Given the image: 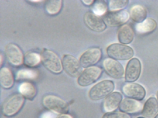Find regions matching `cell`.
<instances>
[{
	"label": "cell",
	"instance_id": "4fadbf2b",
	"mask_svg": "<svg viewBox=\"0 0 158 118\" xmlns=\"http://www.w3.org/2000/svg\"><path fill=\"white\" fill-rule=\"evenodd\" d=\"M84 21L87 27L94 31L102 32L106 29V25L102 18L93 13L88 12L86 13Z\"/></svg>",
	"mask_w": 158,
	"mask_h": 118
},
{
	"label": "cell",
	"instance_id": "3957f363",
	"mask_svg": "<svg viewBox=\"0 0 158 118\" xmlns=\"http://www.w3.org/2000/svg\"><path fill=\"white\" fill-rule=\"evenodd\" d=\"M114 83L110 80H104L94 85L89 92V97L94 101L101 100L106 97L114 91Z\"/></svg>",
	"mask_w": 158,
	"mask_h": 118
},
{
	"label": "cell",
	"instance_id": "44dd1931",
	"mask_svg": "<svg viewBox=\"0 0 158 118\" xmlns=\"http://www.w3.org/2000/svg\"><path fill=\"white\" fill-rule=\"evenodd\" d=\"M14 79L12 71L7 67H3L0 71V83L5 88H9L13 85Z\"/></svg>",
	"mask_w": 158,
	"mask_h": 118
},
{
	"label": "cell",
	"instance_id": "6da1fadb",
	"mask_svg": "<svg viewBox=\"0 0 158 118\" xmlns=\"http://www.w3.org/2000/svg\"><path fill=\"white\" fill-rule=\"evenodd\" d=\"M25 100V98L21 94H15L8 96L2 104V114L6 116H15L22 109Z\"/></svg>",
	"mask_w": 158,
	"mask_h": 118
},
{
	"label": "cell",
	"instance_id": "ac0fdd59",
	"mask_svg": "<svg viewBox=\"0 0 158 118\" xmlns=\"http://www.w3.org/2000/svg\"><path fill=\"white\" fill-rule=\"evenodd\" d=\"M158 112V102L153 97L148 98L145 102L142 111V115L145 118H153Z\"/></svg>",
	"mask_w": 158,
	"mask_h": 118
},
{
	"label": "cell",
	"instance_id": "d6986e66",
	"mask_svg": "<svg viewBox=\"0 0 158 118\" xmlns=\"http://www.w3.org/2000/svg\"><path fill=\"white\" fill-rule=\"evenodd\" d=\"M157 23L154 19L148 18L143 22L137 24L136 30L137 32L141 34L151 33L156 30Z\"/></svg>",
	"mask_w": 158,
	"mask_h": 118
},
{
	"label": "cell",
	"instance_id": "4dcf8cb0",
	"mask_svg": "<svg viewBox=\"0 0 158 118\" xmlns=\"http://www.w3.org/2000/svg\"><path fill=\"white\" fill-rule=\"evenodd\" d=\"M82 1L85 5L88 6L92 5L94 2V1H93V0H91V1H84H84Z\"/></svg>",
	"mask_w": 158,
	"mask_h": 118
},
{
	"label": "cell",
	"instance_id": "d6a6232c",
	"mask_svg": "<svg viewBox=\"0 0 158 118\" xmlns=\"http://www.w3.org/2000/svg\"><path fill=\"white\" fill-rule=\"evenodd\" d=\"M31 1V2H40V1Z\"/></svg>",
	"mask_w": 158,
	"mask_h": 118
},
{
	"label": "cell",
	"instance_id": "4316f807",
	"mask_svg": "<svg viewBox=\"0 0 158 118\" xmlns=\"http://www.w3.org/2000/svg\"><path fill=\"white\" fill-rule=\"evenodd\" d=\"M128 3V0H111L109 3V8L111 11L121 10L126 7Z\"/></svg>",
	"mask_w": 158,
	"mask_h": 118
},
{
	"label": "cell",
	"instance_id": "8992f818",
	"mask_svg": "<svg viewBox=\"0 0 158 118\" xmlns=\"http://www.w3.org/2000/svg\"><path fill=\"white\" fill-rule=\"evenodd\" d=\"M43 104L45 107L55 113L66 114L69 111V105L64 100L53 95H48L43 98Z\"/></svg>",
	"mask_w": 158,
	"mask_h": 118
},
{
	"label": "cell",
	"instance_id": "e0dca14e",
	"mask_svg": "<svg viewBox=\"0 0 158 118\" xmlns=\"http://www.w3.org/2000/svg\"><path fill=\"white\" fill-rule=\"evenodd\" d=\"M134 35L133 28L131 25L124 24L118 28V40L123 44H129L133 41Z\"/></svg>",
	"mask_w": 158,
	"mask_h": 118
},
{
	"label": "cell",
	"instance_id": "5bb4252c",
	"mask_svg": "<svg viewBox=\"0 0 158 118\" xmlns=\"http://www.w3.org/2000/svg\"><path fill=\"white\" fill-rule=\"evenodd\" d=\"M5 54L8 61L12 65L19 66L23 62V57L21 49L16 45L10 43L5 48Z\"/></svg>",
	"mask_w": 158,
	"mask_h": 118
},
{
	"label": "cell",
	"instance_id": "e575fe53",
	"mask_svg": "<svg viewBox=\"0 0 158 118\" xmlns=\"http://www.w3.org/2000/svg\"><path fill=\"white\" fill-rule=\"evenodd\" d=\"M154 118H158V114L156 115V116Z\"/></svg>",
	"mask_w": 158,
	"mask_h": 118
},
{
	"label": "cell",
	"instance_id": "83f0119b",
	"mask_svg": "<svg viewBox=\"0 0 158 118\" xmlns=\"http://www.w3.org/2000/svg\"><path fill=\"white\" fill-rule=\"evenodd\" d=\"M102 118H131V116L124 112L114 111L104 114Z\"/></svg>",
	"mask_w": 158,
	"mask_h": 118
},
{
	"label": "cell",
	"instance_id": "484cf974",
	"mask_svg": "<svg viewBox=\"0 0 158 118\" xmlns=\"http://www.w3.org/2000/svg\"><path fill=\"white\" fill-rule=\"evenodd\" d=\"M108 6L104 1H98L94 2L92 7L93 13L98 16H103L108 12Z\"/></svg>",
	"mask_w": 158,
	"mask_h": 118
},
{
	"label": "cell",
	"instance_id": "d590c367",
	"mask_svg": "<svg viewBox=\"0 0 158 118\" xmlns=\"http://www.w3.org/2000/svg\"><path fill=\"white\" fill-rule=\"evenodd\" d=\"M137 118H145L144 117H138Z\"/></svg>",
	"mask_w": 158,
	"mask_h": 118
},
{
	"label": "cell",
	"instance_id": "836d02e7",
	"mask_svg": "<svg viewBox=\"0 0 158 118\" xmlns=\"http://www.w3.org/2000/svg\"><path fill=\"white\" fill-rule=\"evenodd\" d=\"M156 96H157L158 102V90L157 91V93H156Z\"/></svg>",
	"mask_w": 158,
	"mask_h": 118
},
{
	"label": "cell",
	"instance_id": "9a60e30c",
	"mask_svg": "<svg viewBox=\"0 0 158 118\" xmlns=\"http://www.w3.org/2000/svg\"><path fill=\"white\" fill-rule=\"evenodd\" d=\"M143 105L139 100L131 98H125L121 101L119 106L121 112L127 114L138 113L143 108Z\"/></svg>",
	"mask_w": 158,
	"mask_h": 118
},
{
	"label": "cell",
	"instance_id": "8fae6325",
	"mask_svg": "<svg viewBox=\"0 0 158 118\" xmlns=\"http://www.w3.org/2000/svg\"><path fill=\"white\" fill-rule=\"evenodd\" d=\"M122 91L128 97L139 101L143 100L146 95L144 88L136 83H127L123 87Z\"/></svg>",
	"mask_w": 158,
	"mask_h": 118
},
{
	"label": "cell",
	"instance_id": "603a6c76",
	"mask_svg": "<svg viewBox=\"0 0 158 118\" xmlns=\"http://www.w3.org/2000/svg\"><path fill=\"white\" fill-rule=\"evenodd\" d=\"M39 72L33 69H22L17 73L15 79L21 80H34L38 78Z\"/></svg>",
	"mask_w": 158,
	"mask_h": 118
},
{
	"label": "cell",
	"instance_id": "9c48e42d",
	"mask_svg": "<svg viewBox=\"0 0 158 118\" xmlns=\"http://www.w3.org/2000/svg\"><path fill=\"white\" fill-rule=\"evenodd\" d=\"M102 56L101 49L92 48L87 50L81 55L80 58V63L84 68L92 66L100 61Z\"/></svg>",
	"mask_w": 158,
	"mask_h": 118
},
{
	"label": "cell",
	"instance_id": "d4e9b609",
	"mask_svg": "<svg viewBox=\"0 0 158 118\" xmlns=\"http://www.w3.org/2000/svg\"><path fill=\"white\" fill-rule=\"evenodd\" d=\"M62 6L61 0H49L46 2L45 8L49 14L55 15L60 12Z\"/></svg>",
	"mask_w": 158,
	"mask_h": 118
},
{
	"label": "cell",
	"instance_id": "f1b7e54d",
	"mask_svg": "<svg viewBox=\"0 0 158 118\" xmlns=\"http://www.w3.org/2000/svg\"><path fill=\"white\" fill-rule=\"evenodd\" d=\"M56 116V115L52 113V112H48L44 114L41 118H55Z\"/></svg>",
	"mask_w": 158,
	"mask_h": 118
},
{
	"label": "cell",
	"instance_id": "ffe728a7",
	"mask_svg": "<svg viewBox=\"0 0 158 118\" xmlns=\"http://www.w3.org/2000/svg\"><path fill=\"white\" fill-rule=\"evenodd\" d=\"M147 16V11L146 8L140 5L134 6L130 10V16L131 19L137 23L143 22Z\"/></svg>",
	"mask_w": 158,
	"mask_h": 118
},
{
	"label": "cell",
	"instance_id": "7c38bea8",
	"mask_svg": "<svg viewBox=\"0 0 158 118\" xmlns=\"http://www.w3.org/2000/svg\"><path fill=\"white\" fill-rule=\"evenodd\" d=\"M142 65L138 58L131 59L127 64L125 73V81L127 82H133L140 77Z\"/></svg>",
	"mask_w": 158,
	"mask_h": 118
},
{
	"label": "cell",
	"instance_id": "cb8c5ba5",
	"mask_svg": "<svg viewBox=\"0 0 158 118\" xmlns=\"http://www.w3.org/2000/svg\"><path fill=\"white\" fill-rule=\"evenodd\" d=\"M41 56L34 52H29L23 57V63L26 66L32 67L36 66L40 63Z\"/></svg>",
	"mask_w": 158,
	"mask_h": 118
},
{
	"label": "cell",
	"instance_id": "7a4b0ae2",
	"mask_svg": "<svg viewBox=\"0 0 158 118\" xmlns=\"http://www.w3.org/2000/svg\"><path fill=\"white\" fill-rule=\"evenodd\" d=\"M41 61L44 66L55 74H59L63 70L62 61L58 56L53 51L44 49L41 54Z\"/></svg>",
	"mask_w": 158,
	"mask_h": 118
},
{
	"label": "cell",
	"instance_id": "30bf717a",
	"mask_svg": "<svg viewBox=\"0 0 158 118\" xmlns=\"http://www.w3.org/2000/svg\"><path fill=\"white\" fill-rule=\"evenodd\" d=\"M103 67L107 74L112 78H123L125 74L123 66L119 62L111 58L105 59L103 62Z\"/></svg>",
	"mask_w": 158,
	"mask_h": 118
},
{
	"label": "cell",
	"instance_id": "2e32d148",
	"mask_svg": "<svg viewBox=\"0 0 158 118\" xmlns=\"http://www.w3.org/2000/svg\"><path fill=\"white\" fill-rule=\"evenodd\" d=\"M122 99V95L120 92H112L104 100L103 108L104 112L109 113L115 111L119 106Z\"/></svg>",
	"mask_w": 158,
	"mask_h": 118
},
{
	"label": "cell",
	"instance_id": "277c9868",
	"mask_svg": "<svg viewBox=\"0 0 158 118\" xmlns=\"http://www.w3.org/2000/svg\"><path fill=\"white\" fill-rule=\"evenodd\" d=\"M107 54L111 58L119 60H127L134 55L133 49L129 46L120 43H114L107 48Z\"/></svg>",
	"mask_w": 158,
	"mask_h": 118
},
{
	"label": "cell",
	"instance_id": "52a82bcc",
	"mask_svg": "<svg viewBox=\"0 0 158 118\" xmlns=\"http://www.w3.org/2000/svg\"><path fill=\"white\" fill-rule=\"evenodd\" d=\"M102 70L101 67H90L85 68L77 78L78 85L81 87H86L96 81L101 77Z\"/></svg>",
	"mask_w": 158,
	"mask_h": 118
},
{
	"label": "cell",
	"instance_id": "1f68e13d",
	"mask_svg": "<svg viewBox=\"0 0 158 118\" xmlns=\"http://www.w3.org/2000/svg\"><path fill=\"white\" fill-rule=\"evenodd\" d=\"M0 58H1V65H2V55H1V57H0Z\"/></svg>",
	"mask_w": 158,
	"mask_h": 118
},
{
	"label": "cell",
	"instance_id": "7402d4cb",
	"mask_svg": "<svg viewBox=\"0 0 158 118\" xmlns=\"http://www.w3.org/2000/svg\"><path fill=\"white\" fill-rule=\"evenodd\" d=\"M20 93L24 97L32 100L36 94V89L34 85L30 82L23 83L19 88Z\"/></svg>",
	"mask_w": 158,
	"mask_h": 118
},
{
	"label": "cell",
	"instance_id": "f546056e",
	"mask_svg": "<svg viewBox=\"0 0 158 118\" xmlns=\"http://www.w3.org/2000/svg\"><path fill=\"white\" fill-rule=\"evenodd\" d=\"M57 118H73L71 115L67 114H63L58 116Z\"/></svg>",
	"mask_w": 158,
	"mask_h": 118
},
{
	"label": "cell",
	"instance_id": "ba28073f",
	"mask_svg": "<svg viewBox=\"0 0 158 118\" xmlns=\"http://www.w3.org/2000/svg\"><path fill=\"white\" fill-rule=\"evenodd\" d=\"M62 64L64 71L72 77H78L82 72L80 61L72 55H64L62 58Z\"/></svg>",
	"mask_w": 158,
	"mask_h": 118
},
{
	"label": "cell",
	"instance_id": "5b68a950",
	"mask_svg": "<svg viewBox=\"0 0 158 118\" xmlns=\"http://www.w3.org/2000/svg\"><path fill=\"white\" fill-rule=\"evenodd\" d=\"M102 17L106 24L111 27H116L125 24L129 19L130 16L127 11L122 10L108 11Z\"/></svg>",
	"mask_w": 158,
	"mask_h": 118
}]
</instances>
